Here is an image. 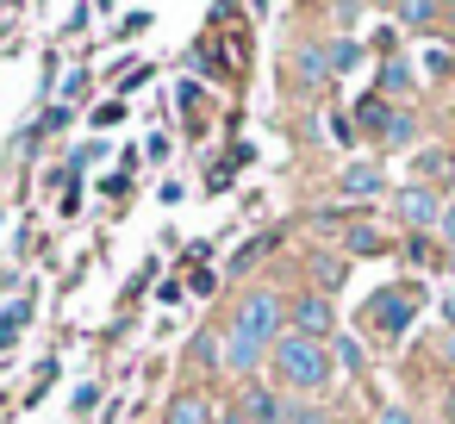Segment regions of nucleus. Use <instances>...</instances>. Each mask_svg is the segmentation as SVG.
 <instances>
[{
  "label": "nucleus",
  "instance_id": "f257e3e1",
  "mask_svg": "<svg viewBox=\"0 0 455 424\" xmlns=\"http://www.w3.org/2000/svg\"><path fill=\"white\" fill-rule=\"evenodd\" d=\"M275 374H281L287 387L312 393V387H324L331 356H324V343H312V337H281V343H275Z\"/></svg>",
  "mask_w": 455,
  "mask_h": 424
},
{
  "label": "nucleus",
  "instance_id": "f03ea898",
  "mask_svg": "<svg viewBox=\"0 0 455 424\" xmlns=\"http://www.w3.org/2000/svg\"><path fill=\"white\" fill-rule=\"evenodd\" d=\"M231 331H243V337H256V343H268V337L281 331V300H275V293H250V300L237 306V318H231Z\"/></svg>",
  "mask_w": 455,
  "mask_h": 424
},
{
  "label": "nucleus",
  "instance_id": "7ed1b4c3",
  "mask_svg": "<svg viewBox=\"0 0 455 424\" xmlns=\"http://www.w3.org/2000/svg\"><path fill=\"white\" fill-rule=\"evenodd\" d=\"M418 306H424V293L405 281V287H387V293L374 300V318H380V331H405V324L418 318Z\"/></svg>",
  "mask_w": 455,
  "mask_h": 424
},
{
  "label": "nucleus",
  "instance_id": "20e7f679",
  "mask_svg": "<svg viewBox=\"0 0 455 424\" xmlns=\"http://www.w3.org/2000/svg\"><path fill=\"white\" fill-rule=\"evenodd\" d=\"M225 424H287V399H281V393H268V387H250Z\"/></svg>",
  "mask_w": 455,
  "mask_h": 424
},
{
  "label": "nucleus",
  "instance_id": "39448f33",
  "mask_svg": "<svg viewBox=\"0 0 455 424\" xmlns=\"http://www.w3.org/2000/svg\"><path fill=\"white\" fill-rule=\"evenodd\" d=\"M337 331V312H331V300H318V293H306L299 306H293V337H331Z\"/></svg>",
  "mask_w": 455,
  "mask_h": 424
},
{
  "label": "nucleus",
  "instance_id": "423d86ee",
  "mask_svg": "<svg viewBox=\"0 0 455 424\" xmlns=\"http://www.w3.org/2000/svg\"><path fill=\"white\" fill-rule=\"evenodd\" d=\"M262 349H268V343H256V337H243V331H225V343H219V362H225L231 374H256Z\"/></svg>",
  "mask_w": 455,
  "mask_h": 424
},
{
  "label": "nucleus",
  "instance_id": "0eeeda50",
  "mask_svg": "<svg viewBox=\"0 0 455 424\" xmlns=\"http://www.w3.org/2000/svg\"><path fill=\"white\" fill-rule=\"evenodd\" d=\"M169 424H212V405H206L200 393H181V399L169 405Z\"/></svg>",
  "mask_w": 455,
  "mask_h": 424
},
{
  "label": "nucleus",
  "instance_id": "6e6552de",
  "mask_svg": "<svg viewBox=\"0 0 455 424\" xmlns=\"http://www.w3.org/2000/svg\"><path fill=\"white\" fill-rule=\"evenodd\" d=\"M268 250H275V231H256V237H250V244H243V250L231 256V275H243V268H256V262H262Z\"/></svg>",
  "mask_w": 455,
  "mask_h": 424
},
{
  "label": "nucleus",
  "instance_id": "1a4fd4ad",
  "mask_svg": "<svg viewBox=\"0 0 455 424\" xmlns=\"http://www.w3.org/2000/svg\"><path fill=\"white\" fill-rule=\"evenodd\" d=\"M343 188H349V194H374V188H380V169H374V163H349V169H343Z\"/></svg>",
  "mask_w": 455,
  "mask_h": 424
},
{
  "label": "nucleus",
  "instance_id": "9d476101",
  "mask_svg": "<svg viewBox=\"0 0 455 424\" xmlns=\"http://www.w3.org/2000/svg\"><path fill=\"white\" fill-rule=\"evenodd\" d=\"M399 212H405V219H411V225H436V219H443V212H436V200H430V194H405V200H399Z\"/></svg>",
  "mask_w": 455,
  "mask_h": 424
},
{
  "label": "nucleus",
  "instance_id": "9b49d317",
  "mask_svg": "<svg viewBox=\"0 0 455 424\" xmlns=\"http://www.w3.org/2000/svg\"><path fill=\"white\" fill-rule=\"evenodd\" d=\"M380 250H387V237L374 225H349V256H380Z\"/></svg>",
  "mask_w": 455,
  "mask_h": 424
},
{
  "label": "nucleus",
  "instance_id": "f8f14e48",
  "mask_svg": "<svg viewBox=\"0 0 455 424\" xmlns=\"http://www.w3.org/2000/svg\"><path fill=\"white\" fill-rule=\"evenodd\" d=\"M299 76H306V88H318L331 76V51H299Z\"/></svg>",
  "mask_w": 455,
  "mask_h": 424
},
{
  "label": "nucleus",
  "instance_id": "ddd939ff",
  "mask_svg": "<svg viewBox=\"0 0 455 424\" xmlns=\"http://www.w3.org/2000/svg\"><path fill=\"white\" fill-rule=\"evenodd\" d=\"M399 13H405V26H430L436 20V0H405Z\"/></svg>",
  "mask_w": 455,
  "mask_h": 424
},
{
  "label": "nucleus",
  "instance_id": "4468645a",
  "mask_svg": "<svg viewBox=\"0 0 455 424\" xmlns=\"http://www.w3.org/2000/svg\"><path fill=\"white\" fill-rule=\"evenodd\" d=\"M312 268H318V281H324V287H337V281H343V262H337V256H312Z\"/></svg>",
  "mask_w": 455,
  "mask_h": 424
},
{
  "label": "nucleus",
  "instance_id": "2eb2a0df",
  "mask_svg": "<svg viewBox=\"0 0 455 424\" xmlns=\"http://www.w3.org/2000/svg\"><path fill=\"white\" fill-rule=\"evenodd\" d=\"M362 125H387V100H380V94L362 100Z\"/></svg>",
  "mask_w": 455,
  "mask_h": 424
},
{
  "label": "nucleus",
  "instance_id": "dca6fc26",
  "mask_svg": "<svg viewBox=\"0 0 455 424\" xmlns=\"http://www.w3.org/2000/svg\"><path fill=\"white\" fill-rule=\"evenodd\" d=\"M355 57H362V51H355V38H343V44H337V51H331V69H349V63H355Z\"/></svg>",
  "mask_w": 455,
  "mask_h": 424
},
{
  "label": "nucleus",
  "instance_id": "f3484780",
  "mask_svg": "<svg viewBox=\"0 0 455 424\" xmlns=\"http://www.w3.org/2000/svg\"><path fill=\"white\" fill-rule=\"evenodd\" d=\"M181 113H188V125H200V88H194V82L181 88Z\"/></svg>",
  "mask_w": 455,
  "mask_h": 424
},
{
  "label": "nucleus",
  "instance_id": "a211bd4d",
  "mask_svg": "<svg viewBox=\"0 0 455 424\" xmlns=\"http://www.w3.org/2000/svg\"><path fill=\"white\" fill-rule=\"evenodd\" d=\"M125 119V100H107V107H94V125H119Z\"/></svg>",
  "mask_w": 455,
  "mask_h": 424
},
{
  "label": "nucleus",
  "instance_id": "6ab92c4d",
  "mask_svg": "<svg viewBox=\"0 0 455 424\" xmlns=\"http://www.w3.org/2000/svg\"><path fill=\"white\" fill-rule=\"evenodd\" d=\"M287 424H324V412H312V405H287Z\"/></svg>",
  "mask_w": 455,
  "mask_h": 424
},
{
  "label": "nucleus",
  "instance_id": "aec40b11",
  "mask_svg": "<svg viewBox=\"0 0 455 424\" xmlns=\"http://www.w3.org/2000/svg\"><path fill=\"white\" fill-rule=\"evenodd\" d=\"M82 94H88V76H82V69H76V76H69V82H63V100H82Z\"/></svg>",
  "mask_w": 455,
  "mask_h": 424
},
{
  "label": "nucleus",
  "instance_id": "412c9836",
  "mask_svg": "<svg viewBox=\"0 0 455 424\" xmlns=\"http://www.w3.org/2000/svg\"><path fill=\"white\" fill-rule=\"evenodd\" d=\"M337 356H343L349 368H362V349H355V337H337Z\"/></svg>",
  "mask_w": 455,
  "mask_h": 424
},
{
  "label": "nucleus",
  "instance_id": "4be33fe9",
  "mask_svg": "<svg viewBox=\"0 0 455 424\" xmlns=\"http://www.w3.org/2000/svg\"><path fill=\"white\" fill-rule=\"evenodd\" d=\"M380 424H411V418H405L399 405H387V412H380Z\"/></svg>",
  "mask_w": 455,
  "mask_h": 424
},
{
  "label": "nucleus",
  "instance_id": "5701e85b",
  "mask_svg": "<svg viewBox=\"0 0 455 424\" xmlns=\"http://www.w3.org/2000/svg\"><path fill=\"white\" fill-rule=\"evenodd\" d=\"M443 318H449V331H455V287L443 293Z\"/></svg>",
  "mask_w": 455,
  "mask_h": 424
},
{
  "label": "nucleus",
  "instance_id": "b1692460",
  "mask_svg": "<svg viewBox=\"0 0 455 424\" xmlns=\"http://www.w3.org/2000/svg\"><path fill=\"white\" fill-rule=\"evenodd\" d=\"M449 362H455V331H449Z\"/></svg>",
  "mask_w": 455,
  "mask_h": 424
},
{
  "label": "nucleus",
  "instance_id": "393cba45",
  "mask_svg": "<svg viewBox=\"0 0 455 424\" xmlns=\"http://www.w3.org/2000/svg\"><path fill=\"white\" fill-rule=\"evenodd\" d=\"M449 424H455V399H449Z\"/></svg>",
  "mask_w": 455,
  "mask_h": 424
}]
</instances>
